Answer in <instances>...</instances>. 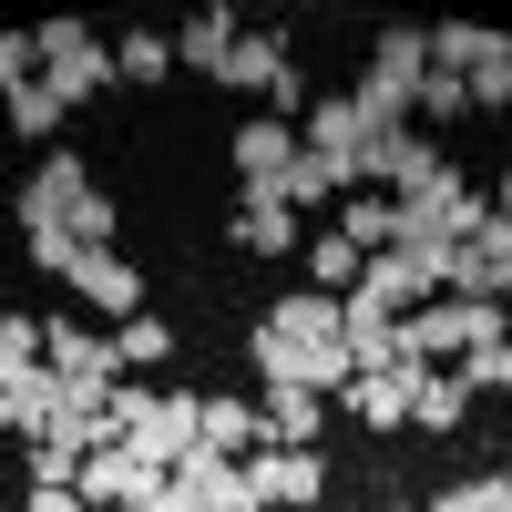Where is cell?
I'll return each mask as SVG.
<instances>
[{
  "label": "cell",
  "instance_id": "obj_9",
  "mask_svg": "<svg viewBox=\"0 0 512 512\" xmlns=\"http://www.w3.org/2000/svg\"><path fill=\"white\" fill-rule=\"evenodd\" d=\"M93 195V175H82V154H41V175L11 195V216H21V236H41V226H62L72 205Z\"/></svg>",
  "mask_w": 512,
  "mask_h": 512
},
{
  "label": "cell",
  "instance_id": "obj_33",
  "mask_svg": "<svg viewBox=\"0 0 512 512\" xmlns=\"http://www.w3.org/2000/svg\"><path fill=\"white\" fill-rule=\"evenodd\" d=\"M461 82H472V113H512V41H502L482 72H461Z\"/></svg>",
  "mask_w": 512,
  "mask_h": 512
},
{
  "label": "cell",
  "instance_id": "obj_11",
  "mask_svg": "<svg viewBox=\"0 0 512 512\" xmlns=\"http://www.w3.org/2000/svg\"><path fill=\"white\" fill-rule=\"evenodd\" d=\"M62 287H82V297H93L113 328H123V318H144V277H134V256H113V246H82Z\"/></svg>",
  "mask_w": 512,
  "mask_h": 512
},
{
  "label": "cell",
  "instance_id": "obj_6",
  "mask_svg": "<svg viewBox=\"0 0 512 512\" xmlns=\"http://www.w3.org/2000/svg\"><path fill=\"white\" fill-rule=\"evenodd\" d=\"M195 431H205V400H195V390H154V400H144V420L123 431V451L154 461V472H175V461L195 451Z\"/></svg>",
  "mask_w": 512,
  "mask_h": 512
},
{
  "label": "cell",
  "instance_id": "obj_42",
  "mask_svg": "<svg viewBox=\"0 0 512 512\" xmlns=\"http://www.w3.org/2000/svg\"><path fill=\"white\" fill-rule=\"evenodd\" d=\"M0 308H11V287H0Z\"/></svg>",
  "mask_w": 512,
  "mask_h": 512
},
{
  "label": "cell",
  "instance_id": "obj_37",
  "mask_svg": "<svg viewBox=\"0 0 512 512\" xmlns=\"http://www.w3.org/2000/svg\"><path fill=\"white\" fill-rule=\"evenodd\" d=\"M62 226H72V246H113V195H82Z\"/></svg>",
  "mask_w": 512,
  "mask_h": 512
},
{
  "label": "cell",
  "instance_id": "obj_20",
  "mask_svg": "<svg viewBox=\"0 0 512 512\" xmlns=\"http://www.w3.org/2000/svg\"><path fill=\"white\" fill-rule=\"evenodd\" d=\"M400 369H410V431H461L472 390H461L451 369H420V359H400Z\"/></svg>",
  "mask_w": 512,
  "mask_h": 512
},
{
  "label": "cell",
  "instance_id": "obj_30",
  "mask_svg": "<svg viewBox=\"0 0 512 512\" xmlns=\"http://www.w3.org/2000/svg\"><path fill=\"white\" fill-rule=\"evenodd\" d=\"M113 359H123V369H144V359H175V328H164L154 308H144V318H123V328H113Z\"/></svg>",
  "mask_w": 512,
  "mask_h": 512
},
{
  "label": "cell",
  "instance_id": "obj_39",
  "mask_svg": "<svg viewBox=\"0 0 512 512\" xmlns=\"http://www.w3.org/2000/svg\"><path fill=\"white\" fill-rule=\"evenodd\" d=\"M41 72V52H31V31H0V93H11V82H31Z\"/></svg>",
  "mask_w": 512,
  "mask_h": 512
},
{
  "label": "cell",
  "instance_id": "obj_8",
  "mask_svg": "<svg viewBox=\"0 0 512 512\" xmlns=\"http://www.w3.org/2000/svg\"><path fill=\"white\" fill-rule=\"evenodd\" d=\"M297 154H308V144H297V123H277V113H246V123H236V175H246V195H277Z\"/></svg>",
  "mask_w": 512,
  "mask_h": 512
},
{
  "label": "cell",
  "instance_id": "obj_41",
  "mask_svg": "<svg viewBox=\"0 0 512 512\" xmlns=\"http://www.w3.org/2000/svg\"><path fill=\"white\" fill-rule=\"evenodd\" d=\"M492 216H512V175H502V205H492Z\"/></svg>",
  "mask_w": 512,
  "mask_h": 512
},
{
  "label": "cell",
  "instance_id": "obj_24",
  "mask_svg": "<svg viewBox=\"0 0 512 512\" xmlns=\"http://www.w3.org/2000/svg\"><path fill=\"white\" fill-rule=\"evenodd\" d=\"M297 256H308V287H318V297H349V287L369 277V256H359L349 236H338V226H328V236H308Z\"/></svg>",
  "mask_w": 512,
  "mask_h": 512
},
{
  "label": "cell",
  "instance_id": "obj_19",
  "mask_svg": "<svg viewBox=\"0 0 512 512\" xmlns=\"http://www.w3.org/2000/svg\"><path fill=\"white\" fill-rule=\"evenodd\" d=\"M226 236H236L246 256H297V216H287V195H246L236 216H226Z\"/></svg>",
  "mask_w": 512,
  "mask_h": 512
},
{
  "label": "cell",
  "instance_id": "obj_17",
  "mask_svg": "<svg viewBox=\"0 0 512 512\" xmlns=\"http://www.w3.org/2000/svg\"><path fill=\"white\" fill-rule=\"evenodd\" d=\"M195 451H226V461H246V451H277V441H267V410H256V400H205V431H195Z\"/></svg>",
  "mask_w": 512,
  "mask_h": 512
},
{
  "label": "cell",
  "instance_id": "obj_15",
  "mask_svg": "<svg viewBox=\"0 0 512 512\" xmlns=\"http://www.w3.org/2000/svg\"><path fill=\"white\" fill-rule=\"evenodd\" d=\"M41 441H62V451L82 461V451H103V441H123V431H113V410H103V390H93V379H62L52 431H41Z\"/></svg>",
  "mask_w": 512,
  "mask_h": 512
},
{
  "label": "cell",
  "instance_id": "obj_10",
  "mask_svg": "<svg viewBox=\"0 0 512 512\" xmlns=\"http://www.w3.org/2000/svg\"><path fill=\"white\" fill-rule=\"evenodd\" d=\"M41 369H52V379H93V390L123 379L113 338H103V328H72V318H41Z\"/></svg>",
  "mask_w": 512,
  "mask_h": 512
},
{
  "label": "cell",
  "instance_id": "obj_29",
  "mask_svg": "<svg viewBox=\"0 0 512 512\" xmlns=\"http://www.w3.org/2000/svg\"><path fill=\"white\" fill-rule=\"evenodd\" d=\"M277 195H287V216H297V205H338V195H349V175H338V164H318V154H297Z\"/></svg>",
  "mask_w": 512,
  "mask_h": 512
},
{
  "label": "cell",
  "instance_id": "obj_44",
  "mask_svg": "<svg viewBox=\"0 0 512 512\" xmlns=\"http://www.w3.org/2000/svg\"><path fill=\"white\" fill-rule=\"evenodd\" d=\"M502 512H512V502H502Z\"/></svg>",
  "mask_w": 512,
  "mask_h": 512
},
{
  "label": "cell",
  "instance_id": "obj_43",
  "mask_svg": "<svg viewBox=\"0 0 512 512\" xmlns=\"http://www.w3.org/2000/svg\"><path fill=\"white\" fill-rule=\"evenodd\" d=\"M0 512H11V492H0Z\"/></svg>",
  "mask_w": 512,
  "mask_h": 512
},
{
  "label": "cell",
  "instance_id": "obj_16",
  "mask_svg": "<svg viewBox=\"0 0 512 512\" xmlns=\"http://www.w3.org/2000/svg\"><path fill=\"white\" fill-rule=\"evenodd\" d=\"M338 400H349L359 431H410V369H359Z\"/></svg>",
  "mask_w": 512,
  "mask_h": 512
},
{
  "label": "cell",
  "instance_id": "obj_38",
  "mask_svg": "<svg viewBox=\"0 0 512 512\" xmlns=\"http://www.w3.org/2000/svg\"><path fill=\"white\" fill-rule=\"evenodd\" d=\"M472 246H482V267H492V277H502V297H512V216H492Z\"/></svg>",
  "mask_w": 512,
  "mask_h": 512
},
{
  "label": "cell",
  "instance_id": "obj_23",
  "mask_svg": "<svg viewBox=\"0 0 512 512\" xmlns=\"http://www.w3.org/2000/svg\"><path fill=\"white\" fill-rule=\"evenodd\" d=\"M338 236H349L359 256H390L400 246V205L390 195H338Z\"/></svg>",
  "mask_w": 512,
  "mask_h": 512
},
{
  "label": "cell",
  "instance_id": "obj_3",
  "mask_svg": "<svg viewBox=\"0 0 512 512\" xmlns=\"http://www.w3.org/2000/svg\"><path fill=\"white\" fill-rule=\"evenodd\" d=\"M246 359H256L267 390H308V400H338V390H349V359H338V349H297V338H277L267 318H256Z\"/></svg>",
  "mask_w": 512,
  "mask_h": 512
},
{
  "label": "cell",
  "instance_id": "obj_32",
  "mask_svg": "<svg viewBox=\"0 0 512 512\" xmlns=\"http://www.w3.org/2000/svg\"><path fill=\"white\" fill-rule=\"evenodd\" d=\"M451 379H461V390H512V338H502V349H472V359H451Z\"/></svg>",
  "mask_w": 512,
  "mask_h": 512
},
{
  "label": "cell",
  "instance_id": "obj_28",
  "mask_svg": "<svg viewBox=\"0 0 512 512\" xmlns=\"http://www.w3.org/2000/svg\"><path fill=\"white\" fill-rule=\"evenodd\" d=\"M113 72L123 82H164V72H175V31H123L113 41Z\"/></svg>",
  "mask_w": 512,
  "mask_h": 512
},
{
  "label": "cell",
  "instance_id": "obj_34",
  "mask_svg": "<svg viewBox=\"0 0 512 512\" xmlns=\"http://www.w3.org/2000/svg\"><path fill=\"white\" fill-rule=\"evenodd\" d=\"M512 502V482L502 472H482V482H451V492H431V512H502Z\"/></svg>",
  "mask_w": 512,
  "mask_h": 512
},
{
  "label": "cell",
  "instance_id": "obj_7",
  "mask_svg": "<svg viewBox=\"0 0 512 512\" xmlns=\"http://www.w3.org/2000/svg\"><path fill=\"white\" fill-rule=\"evenodd\" d=\"M226 82H236V93H267V103H277V123L308 103V82H297V62H287V41H277V31H236Z\"/></svg>",
  "mask_w": 512,
  "mask_h": 512
},
{
  "label": "cell",
  "instance_id": "obj_14",
  "mask_svg": "<svg viewBox=\"0 0 512 512\" xmlns=\"http://www.w3.org/2000/svg\"><path fill=\"white\" fill-rule=\"evenodd\" d=\"M267 328L297 338V349H338V359H349V318H338V297H318V287H287L267 308Z\"/></svg>",
  "mask_w": 512,
  "mask_h": 512
},
{
  "label": "cell",
  "instance_id": "obj_5",
  "mask_svg": "<svg viewBox=\"0 0 512 512\" xmlns=\"http://www.w3.org/2000/svg\"><path fill=\"white\" fill-rule=\"evenodd\" d=\"M175 472H154V461H134L123 441H103V451H82V472H72V492L93 502V512H144Z\"/></svg>",
  "mask_w": 512,
  "mask_h": 512
},
{
  "label": "cell",
  "instance_id": "obj_13",
  "mask_svg": "<svg viewBox=\"0 0 512 512\" xmlns=\"http://www.w3.org/2000/svg\"><path fill=\"white\" fill-rule=\"evenodd\" d=\"M297 144H308L318 164H338V175L359 185V144H369V123H359V103H349V93H328V103H308V123H297Z\"/></svg>",
  "mask_w": 512,
  "mask_h": 512
},
{
  "label": "cell",
  "instance_id": "obj_1",
  "mask_svg": "<svg viewBox=\"0 0 512 512\" xmlns=\"http://www.w3.org/2000/svg\"><path fill=\"white\" fill-rule=\"evenodd\" d=\"M420 72H431V31H410V21H390V31L369 41V82L349 93L369 134H400V123H410V103H420Z\"/></svg>",
  "mask_w": 512,
  "mask_h": 512
},
{
  "label": "cell",
  "instance_id": "obj_2",
  "mask_svg": "<svg viewBox=\"0 0 512 512\" xmlns=\"http://www.w3.org/2000/svg\"><path fill=\"white\" fill-rule=\"evenodd\" d=\"M31 52H41V82H52V103L72 113V103H93L103 82H123L113 72V41H93L82 21H41L31 31Z\"/></svg>",
  "mask_w": 512,
  "mask_h": 512
},
{
  "label": "cell",
  "instance_id": "obj_31",
  "mask_svg": "<svg viewBox=\"0 0 512 512\" xmlns=\"http://www.w3.org/2000/svg\"><path fill=\"white\" fill-rule=\"evenodd\" d=\"M420 123H461V113H472V82H461V72H420V103H410Z\"/></svg>",
  "mask_w": 512,
  "mask_h": 512
},
{
  "label": "cell",
  "instance_id": "obj_4",
  "mask_svg": "<svg viewBox=\"0 0 512 512\" xmlns=\"http://www.w3.org/2000/svg\"><path fill=\"white\" fill-rule=\"evenodd\" d=\"M236 482H246V512H308L318 482H328V461L318 451H246Z\"/></svg>",
  "mask_w": 512,
  "mask_h": 512
},
{
  "label": "cell",
  "instance_id": "obj_40",
  "mask_svg": "<svg viewBox=\"0 0 512 512\" xmlns=\"http://www.w3.org/2000/svg\"><path fill=\"white\" fill-rule=\"evenodd\" d=\"M21 512H93V502H82V492H31Z\"/></svg>",
  "mask_w": 512,
  "mask_h": 512
},
{
  "label": "cell",
  "instance_id": "obj_25",
  "mask_svg": "<svg viewBox=\"0 0 512 512\" xmlns=\"http://www.w3.org/2000/svg\"><path fill=\"white\" fill-rule=\"evenodd\" d=\"M502 52V31H482V21H431V72H482Z\"/></svg>",
  "mask_w": 512,
  "mask_h": 512
},
{
  "label": "cell",
  "instance_id": "obj_12",
  "mask_svg": "<svg viewBox=\"0 0 512 512\" xmlns=\"http://www.w3.org/2000/svg\"><path fill=\"white\" fill-rule=\"evenodd\" d=\"M52 400H62V379L41 369V359H21V369H0V431H11L21 451L52 431Z\"/></svg>",
  "mask_w": 512,
  "mask_h": 512
},
{
  "label": "cell",
  "instance_id": "obj_27",
  "mask_svg": "<svg viewBox=\"0 0 512 512\" xmlns=\"http://www.w3.org/2000/svg\"><path fill=\"white\" fill-rule=\"evenodd\" d=\"M0 113H11V134H21V144H52V134H62V103H52V82H41V72L11 82V93H0Z\"/></svg>",
  "mask_w": 512,
  "mask_h": 512
},
{
  "label": "cell",
  "instance_id": "obj_35",
  "mask_svg": "<svg viewBox=\"0 0 512 512\" xmlns=\"http://www.w3.org/2000/svg\"><path fill=\"white\" fill-rule=\"evenodd\" d=\"M21 359H41V318L31 308H0V369H21Z\"/></svg>",
  "mask_w": 512,
  "mask_h": 512
},
{
  "label": "cell",
  "instance_id": "obj_22",
  "mask_svg": "<svg viewBox=\"0 0 512 512\" xmlns=\"http://www.w3.org/2000/svg\"><path fill=\"white\" fill-rule=\"evenodd\" d=\"M359 297H379V308H390V318H410V308H431L441 287L420 277L410 256H400V246H390V256H369V277H359Z\"/></svg>",
  "mask_w": 512,
  "mask_h": 512
},
{
  "label": "cell",
  "instance_id": "obj_36",
  "mask_svg": "<svg viewBox=\"0 0 512 512\" xmlns=\"http://www.w3.org/2000/svg\"><path fill=\"white\" fill-rule=\"evenodd\" d=\"M21 256H31L41 277H72V256H82V246H72V226H41V236H21Z\"/></svg>",
  "mask_w": 512,
  "mask_h": 512
},
{
  "label": "cell",
  "instance_id": "obj_18",
  "mask_svg": "<svg viewBox=\"0 0 512 512\" xmlns=\"http://www.w3.org/2000/svg\"><path fill=\"white\" fill-rule=\"evenodd\" d=\"M175 492H185L195 512H246V482H236L226 451H185V461H175Z\"/></svg>",
  "mask_w": 512,
  "mask_h": 512
},
{
  "label": "cell",
  "instance_id": "obj_21",
  "mask_svg": "<svg viewBox=\"0 0 512 512\" xmlns=\"http://www.w3.org/2000/svg\"><path fill=\"white\" fill-rule=\"evenodd\" d=\"M226 52H236V11H195V21H175V62H185V72L226 82Z\"/></svg>",
  "mask_w": 512,
  "mask_h": 512
},
{
  "label": "cell",
  "instance_id": "obj_26",
  "mask_svg": "<svg viewBox=\"0 0 512 512\" xmlns=\"http://www.w3.org/2000/svg\"><path fill=\"white\" fill-rule=\"evenodd\" d=\"M328 431V400H308V390H267V441L277 451H308Z\"/></svg>",
  "mask_w": 512,
  "mask_h": 512
}]
</instances>
